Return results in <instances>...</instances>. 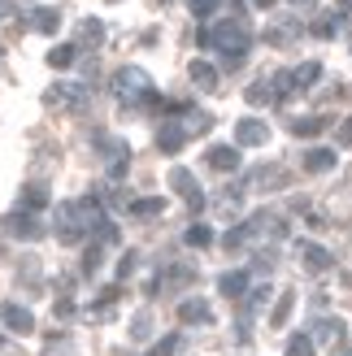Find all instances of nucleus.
Listing matches in <instances>:
<instances>
[{"label": "nucleus", "instance_id": "31", "mask_svg": "<svg viewBox=\"0 0 352 356\" xmlns=\"http://www.w3.org/2000/svg\"><path fill=\"white\" fill-rule=\"evenodd\" d=\"M174 352H179V334H166V339H157L148 348V356H174Z\"/></svg>", "mask_w": 352, "mask_h": 356}, {"label": "nucleus", "instance_id": "43", "mask_svg": "<svg viewBox=\"0 0 352 356\" xmlns=\"http://www.w3.org/2000/svg\"><path fill=\"white\" fill-rule=\"evenodd\" d=\"M335 356H352V352H335Z\"/></svg>", "mask_w": 352, "mask_h": 356}, {"label": "nucleus", "instance_id": "5", "mask_svg": "<svg viewBox=\"0 0 352 356\" xmlns=\"http://www.w3.org/2000/svg\"><path fill=\"white\" fill-rule=\"evenodd\" d=\"M170 187L179 191V195H183V200H187L191 209H196V213L205 209V191H200V183H196V174H191V170L174 165V170H170Z\"/></svg>", "mask_w": 352, "mask_h": 356}, {"label": "nucleus", "instance_id": "2", "mask_svg": "<svg viewBox=\"0 0 352 356\" xmlns=\"http://www.w3.org/2000/svg\"><path fill=\"white\" fill-rule=\"evenodd\" d=\"M200 44L218 48L226 70H239L243 65V52H248V44H253V31H248L243 17H226V22H218L214 31H200Z\"/></svg>", "mask_w": 352, "mask_h": 356}, {"label": "nucleus", "instance_id": "34", "mask_svg": "<svg viewBox=\"0 0 352 356\" xmlns=\"http://www.w3.org/2000/svg\"><path fill=\"white\" fill-rule=\"evenodd\" d=\"M148 326H152V317L139 313V317H135V339H148Z\"/></svg>", "mask_w": 352, "mask_h": 356}, {"label": "nucleus", "instance_id": "14", "mask_svg": "<svg viewBox=\"0 0 352 356\" xmlns=\"http://www.w3.org/2000/svg\"><path fill=\"white\" fill-rule=\"evenodd\" d=\"M218 291H222L226 300H239V296H248V274H243V270L222 274V278H218Z\"/></svg>", "mask_w": 352, "mask_h": 356}, {"label": "nucleus", "instance_id": "1", "mask_svg": "<svg viewBox=\"0 0 352 356\" xmlns=\"http://www.w3.org/2000/svg\"><path fill=\"white\" fill-rule=\"evenodd\" d=\"M100 222H104V204L96 200V195H83V200L57 204V239L65 248L83 243V235H87V230H96Z\"/></svg>", "mask_w": 352, "mask_h": 356}, {"label": "nucleus", "instance_id": "30", "mask_svg": "<svg viewBox=\"0 0 352 356\" xmlns=\"http://www.w3.org/2000/svg\"><path fill=\"white\" fill-rule=\"evenodd\" d=\"M266 300H270V287H253V291H248V305H243V322H248V317L266 305Z\"/></svg>", "mask_w": 352, "mask_h": 356}, {"label": "nucleus", "instance_id": "28", "mask_svg": "<svg viewBox=\"0 0 352 356\" xmlns=\"http://www.w3.org/2000/svg\"><path fill=\"white\" fill-rule=\"evenodd\" d=\"M326 127V118H296L291 122V135H305V139H313V135H318Z\"/></svg>", "mask_w": 352, "mask_h": 356}, {"label": "nucleus", "instance_id": "24", "mask_svg": "<svg viewBox=\"0 0 352 356\" xmlns=\"http://www.w3.org/2000/svg\"><path fill=\"white\" fill-rule=\"evenodd\" d=\"M131 213L135 218H157V213H166V200L161 195H144V200H131Z\"/></svg>", "mask_w": 352, "mask_h": 356}, {"label": "nucleus", "instance_id": "20", "mask_svg": "<svg viewBox=\"0 0 352 356\" xmlns=\"http://www.w3.org/2000/svg\"><path fill=\"white\" fill-rule=\"evenodd\" d=\"M104 40V26L96 22V17H87V22H79V44L74 48H96Z\"/></svg>", "mask_w": 352, "mask_h": 356}, {"label": "nucleus", "instance_id": "17", "mask_svg": "<svg viewBox=\"0 0 352 356\" xmlns=\"http://www.w3.org/2000/svg\"><path fill=\"white\" fill-rule=\"evenodd\" d=\"M318 79H322V65H318V61H305V65H296V70H291V87H296V92L313 87Z\"/></svg>", "mask_w": 352, "mask_h": 356}, {"label": "nucleus", "instance_id": "40", "mask_svg": "<svg viewBox=\"0 0 352 356\" xmlns=\"http://www.w3.org/2000/svg\"><path fill=\"white\" fill-rule=\"evenodd\" d=\"M253 5H257V9H270V5H278V0H253Z\"/></svg>", "mask_w": 352, "mask_h": 356}, {"label": "nucleus", "instance_id": "35", "mask_svg": "<svg viewBox=\"0 0 352 356\" xmlns=\"http://www.w3.org/2000/svg\"><path fill=\"white\" fill-rule=\"evenodd\" d=\"M214 5H218V0H191V13H196V17H209V13H214Z\"/></svg>", "mask_w": 352, "mask_h": 356}, {"label": "nucleus", "instance_id": "36", "mask_svg": "<svg viewBox=\"0 0 352 356\" xmlns=\"http://www.w3.org/2000/svg\"><path fill=\"white\" fill-rule=\"evenodd\" d=\"M131 270H135V252H127V257H122V265H118V278H131Z\"/></svg>", "mask_w": 352, "mask_h": 356}, {"label": "nucleus", "instance_id": "38", "mask_svg": "<svg viewBox=\"0 0 352 356\" xmlns=\"http://www.w3.org/2000/svg\"><path fill=\"white\" fill-rule=\"evenodd\" d=\"M339 139H344V144H352V122H344V131H339Z\"/></svg>", "mask_w": 352, "mask_h": 356}, {"label": "nucleus", "instance_id": "25", "mask_svg": "<svg viewBox=\"0 0 352 356\" xmlns=\"http://www.w3.org/2000/svg\"><path fill=\"white\" fill-rule=\"evenodd\" d=\"M183 243H187V248H209V243H214V230H209L205 222H191L187 235H183Z\"/></svg>", "mask_w": 352, "mask_h": 356}, {"label": "nucleus", "instance_id": "13", "mask_svg": "<svg viewBox=\"0 0 352 356\" xmlns=\"http://www.w3.org/2000/svg\"><path fill=\"white\" fill-rule=\"evenodd\" d=\"M335 161H339L335 148H309V152H305V170H309V174H326V170H335Z\"/></svg>", "mask_w": 352, "mask_h": 356}, {"label": "nucleus", "instance_id": "42", "mask_svg": "<svg viewBox=\"0 0 352 356\" xmlns=\"http://www.w3.org/2000/svg\"><path fill=\"white\" fill-rule=\"evenodd\" d=\"M296 5H305V9H313V0H296Z\"/></svg>", "mask_w": 352, "mask_h": 356}, {"label": "nucleus", "instance_id": "33", "mask_svg": "<svg viewBox=\"0 0 352 356\" xmlns=\"http://www.w3.org/2000/svg\"><path fill=\"white\" fill-rule=\"evenodd\" d=\"M96 270H100V243H92L83 252V274H96Z\"/></svg>", "mask_w": 352, "mask_h": 356}, {"label": "nucleus", "instance_id": "8", "mask_svg": "<svg viewBox=\"0 0 352 356\" xmlns=\"http://www.w3.org/2000/svg\"><path fill=\"white\" fill-rule=\"evenodd\" d=\"M0 322H5L13 334H31V330H35L31 309H26V305H17V300H5V305H0Z\"/></svg>", "mask_w": 352, "mask_h": 356}, {"label": "nucleus", "instance_id": "15", "mask_svg": "<svg viewBox=\"0 0 352 356\" xmlns=\"http://www.w3.org/2000/svg\"><path fill=\"white\" fill-rule=\"evenodd\" d=\"M191 83L200 87V92H218V65H209V61H191Z\"/></svg>", "mask_w": 352, "mask_h": 356}, {"label": "nucleus", "instance_id": "18", "mask_svg": "<svg viewBox=\"0 0 352 356\" xmlns=\"http://www.w3.org/2000/svg\"><path fill=\"white\" fill-rule=\"evenodd\" d=\"M31 26L40 31V35H57L61 13H57V9H35V13H31Z\"/></svg>", "mask_w": 352, "mask_h": 356}, {"label": "nucleus", "instance_id": "32", "mask_svg": "<svg viewBox=\"0 0 352 356\" xmlns=\"http://www.w3.org/2000/svg\"><path fill=\"white\" fill-rule=\"evenodd\" d=\"M287 356H313V339H309V334H296V339H287Z\"/></svg>", "mask_w": 352, "mask_h": 356}, {"label": "nucleus", "instance_id": "10", "mask_svg": "<svg viewBox=\"0 0 352 356\" xmlns=\"http://www.w3.org/2000/svg\"><path fill=\"white\" fill-rule=\"evenodd\" d=\"M183 144H187V131L179 127V122H161V131H157V148H161L166 156H174V152H183Z\"/></svg>", "mask_w": 352, "mask_h": 356}, {"label": "nucleus", "instance_id": "37", "mask_svg": "<svg viewBox=\"0 0 352 356\" xmlns=\"http://www.w3.org/2000/svg\"><path fill=\"white\" fill-rule=\"evenodd\" d=\"M57 317L65 322V317H74V300H57Z\"/></svg>", "mask_w": 352, "mask_h": 356}, {"label": "nucleus", "instance_id": "6", "mask_svg": "<svg viewBox=\"0 0 352 356\" xmlns=\"http://www.w3.org/2000/svg\"><path fill=\"white\" fill-rule=\"evenodd\" d=\"M0 226H5L13 239H40V235H44L40 218H35V213H22V209H13V213H9V218L0 222Z\"/></svg>", "mask_w": 352, "mask_h": 356}, {"label": "nucleus", "instance_id": "22", "mask_svg": "<svg viewBox=\"0 0 352 356\" xmlns=\"http://www.w3.org/2000/svg\"><path fill=\"white\" fill-rule=\"evenodd\" d=\"M291 309H296V296L283 291V296H278V305H274V313H270V326H274V330H283V326H287V317H291Z\"/></svg>", "mask_w": 352, "mask_h": 356}, {"label": "nucleus", "instance_id": "41", "mask_svg": "<svg viewBox=\"0 0 352 356\" xmlns=\"http://www.w3.org/2000/svg\"><path fill=\"white\" fill-rule=\"evenodd\" d=\"M339 9H344V13H352V0H339Z\"/></svg>", "mask_w": 352, "mask_h": 356}, {"label": "nucleus", "instance_id": "19", "mask_svg": "<svg viewBox=\"0 0 352 356\" xmlns=\"http://www.w3.org/2000/svg\"><path fill=\"white\" fill-rule=\"evenodd\" d=\"M296 35H301V22H296V17H283L278 26H270V31H266V40H270V44H291Z\"/></svg>", "mask_w": 352, "mask_h": 356}, {"label": "nucleus", "instance_id": "4", "mask_svg": "<svg viewBox=\"0 0 352 356\" xmlns=\"http://www.w3.org/2000/svg\"><path fill=\"white\" fill-rule=\"evenodd\" d=\"M44 104L48 109H83L87 104V87L83 83H57L44 92Z\"/></svg>", "mask_w": 352, "mask_h": 356}, {"label": "nucleus", "instance_id": "29", "mask_svg": "<svg viewBox=\"0 0 352 356\" xmlns=\"http://www.w3.org/2000/svg\"><path fill=\"white\" fill-rule=\"evenodd\" d=\"M209 127H214V118H209V113H200V109H187V135H205Z\"/></svg>", "mask_w": 352, "mask_h": 356}, {"label": "nucleus", "instance_id": "27", "mask_svg": "<svg viewBox=\"0 0 352 356\" xmlns=\"http://www.w3.org/2000/svg\"><path fill=\"white\" fill-rule=\"evenodd\" d=\"M339 26H344V17H339V13H326V17H318V22H313V35H318V40H335Z\"/></svg>", "mask_w": 352, "mask_h": 356}, {"label": "nucleus", "instance_id": "9", "mask_svg": "<svg viewBox=\"0 0 352 356\" xmlns=\"http://www.w3.org/2000/svg\"><path fill=\"white\" fill-rule=\"evenodd\" d=\"M179 322L183 326H209V322H214V309H209L200 296H187L179 305Z\"/></svg>", "mask_w": 352, "mask_h": 356}, {"label": "nucleus", "instance_id": "12", "mask_svg": "<svg viewBox=\"0 0 352 356\" xmlns=\"http://www.w3.org/2000/svg\"><path fill=\"white\" fill-rule=\"evenodd\" d=\"M296 257L305 261V270H313V274H322V270H330V252L326 248H318V243H296Z\"/></svg>", "mask_w": 352, "mask_h": 356}, {"label": "nucleus", "instance_id": "3", "mask_svg": "<svg viewBox=\"0 0 352 356\" xmlns=\"http://www.w3.org/2000/svg\"><path fill=\"white\" fill-rule=\"evenodd\" d=\"M113 96L122 104H157V87L148 79V70H139V65H122L118 74H113Z\"/></svg>", "mask_w": 352, "mask_h": 356}, {"label": "nucleus", "instance_id": "11", "mask_svg": "<svg viewBox=\"0 0 352 356\" xmlns=\"http://www.w3.org/2000/svg\"><path fill=\"white\" fill-rule=\"evenodd\" d=\"M205 161L214 165L218 174H235V170H239V148H231V144H214Z\"/></svg>", "mask_w": 352, "mask_h": 356}, {"label": "nucleus", "instance_id": "21", "mask_svg": "<svg viewBox=\"0 0 352 356\" xmlns=\"http://www.w3.org/2000/svg\"><path fill=\"white\" fill-rule=\"evenodd\" d=\"M40 209H48V187L31 183V187L22 191V213H40Z\"/></svg>", "mask_w": 352, "mask_h": 356}, {"label": "nucleus", "instance_id": "23", "mask_svg": "<svg viewBox=\"0 0 352 356\" xmlns=\"http://www.w3.org/2000/svg\"><path fill=\"white\" fill-rule=\"evenodd\" d=\"M74 57H79L74 44H57V48L48 52V65H52V70H70V65H74Z\"/></svg>", "mask_w": 352, "mask_h": 356}, {"label": "nucleus", "instance_id": "7", "mask_svg": "<svg viewBox=\"0 0 352 356\" xmlns=\"http://www.w3.org/2000/svg\"><path fill=\"white\" fill-rule=\"evenodd\" d=\"M270 139V127L257 118H239L235 122V148H261Z\"/></svg>", "mask_w": 352, "mask_h": 356}, {"label": "nucleus", "instance_id": "16", "mask_svg": "<svg viewBox=\"0 0 352 356\" xmlns=\"http://www.w3.org/2000/svg\"><path fill=\"white\" fill-rule=\"evenodd\" d=\"M344 322L339 317H322V322H313V339H322V343H339L344 339Z\"/></svg>", "mask_w": 352, "mask_h": 356}, {"label": "nucleus", "instance_id": "26", "mask_svg": "<svg viewBox=\"0 0 352 356\" xmlns=\"http://www.w3.org/2000/svg\"><path fill=\"white\" fill-rule=\"evenodd\" d=\"M243 96H248V104H253V109H261V104H274L270 79H257V83H253V87H248V92H243Z\"/></svg>", "mask_w": 352, "mask_h": 356}, {"label": "nucleus", "instance_id": "39", "mask_svg": "<svg viewBox=\"0 0 352 356\" xmlns=\"http://www.w3.org/2000/svg\"><path fill=\"white\" fill-rule=\"evenodd\" d=\"M9 13H13V5H9V0H0V22H5Z\"/></svg>", "mask_w": 352, "mask_h": 356}]
</instances>
